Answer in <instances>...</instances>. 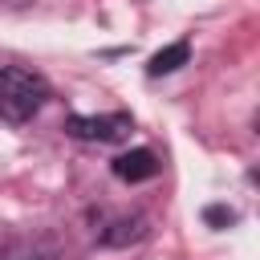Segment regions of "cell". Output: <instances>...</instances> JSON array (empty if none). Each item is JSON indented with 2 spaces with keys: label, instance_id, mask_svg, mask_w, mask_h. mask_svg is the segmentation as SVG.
I'll list each match as a JSON object with an SVG mask.
<instances>
[{
  "label": "cell",
  "instance_id": "obj_6",
  "mask_svg": "<svg viewBox=\"0 0 260 260\" xmlns=\"http://www.w3.org/2000/svg\"><path fill=\"white\" fill-rule=\"evenodd\" d=\"M4 260H53V256L41 252V248H32V244H16V248H8Z\"/></svg>",
  "mask_w": 260,
  "mask_h": 260
},
{
  "label": "cell",
  "instance_id": "obj_7",
  "mask_svg": "<svg viewBox=\"0 0 260 260\" xmlns=\"http://www.w3.org/2000/svg\"><path fill=\"white\" fill-rule=\"evenodd\" d=\"M236 219V211H228V207H207V223H232Z\"/></svg>",
  "mask_w": 260,
  "mask_h": 260
},
{
  "label": "cell",
  "instance_id": "obj_3",
  "mask_svg": "<svg viewBox=\"0 0 260 260\" xmlns=\"http://www.w3.org/2000/svg\"><path fill=\"white\" fill-rule=\"evenodd\" d=\"M110 171H114L122 183H146V179H154V175H158V158H154V150L138 146V150L118 154V158L110 162Z\"/></svg>",
  "mask_w": 260,
  "mask_h": 260
},
{
  "label": "cell",
  "instance_id": "obj_2",
  "mask_svg": "<svg viewBox=\"0 0 260 260\" xmlns=\"http://www.w3.org/2000/svg\"><path fill=\"white\" fill-rule=\"evenodd\" d=\"M65 130L85 142H122L134 130V122H130V114H102V118L73 114V118H65Z\"/></svg>",
  "mask_w": 260,
  "mask_h": 260
},
{
  "label": "cell",
  "instance_id": "obj_5",
  "mask_svg": "<svg viewBox=\"0 0 260 260\" xmlns=\"http://www.w3.org/2000/svg\"><path fill=\"white\" fill-rule=\"evenodd\" d=\"M187 57H191V45H187V41H175V45L158 49L146 69H150V77H162V73H175L179 65H187Z\"/></svg>",
  "mask_w": 260,
  "mask_h": 260
},
{
  "label": "cell",
  "instance_id": "obj_4",
  "mask_svg": "<svg viewBox=\"0 0 260 260\" xmlns=\"http://www.w3.org/2000/svg\"><path fill=\"white\" fill-rule=\"evenodd\" d=\"M142 236H146V215H118V219H110L102 228V244L106 248H126V244H134Z\"/></svg>",
  "mask_w": 260,
  "mask_h": 260
},
{
  "label": "cell",
  "instance_id": "obj_1",
  "mask_svg": "<svg viewBox=\"0 0 260 260\" xmlns=\"http://www.w3.org/2000/svg\"><path fill=\"white\" fill-rule=\"evenodd\" d=\"M45 98H49V85H45L37 73L16 69V65L0 69V118H8V122H28V118L45 106Z\"/></svg>",
  "mask_w": 260,
  "mask_h": 260
}]
</instances>
